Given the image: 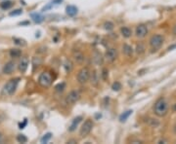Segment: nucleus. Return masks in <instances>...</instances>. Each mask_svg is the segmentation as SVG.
I'll use <instances>...</instances> for the list:
<instances>
[{"label": "nucleus", "mask_w": 176, "mask_h": 144, "mask_svg": "<svg viewBox=\"0 0 176 144\" xmlns=\"http://www.w3.org/2000/svg\"><path fill=\"white\" fill-rule=\"evenodd\" d=\"M93 121L91 119H87L86 121L83 123L82 127H80V131H79V135L80 137H86V136L91 133L92 129H93Z\"/></svg>", "instance_id": "423d86ee"}, {"label": "nucleus", "mask_w": 176, "mask_h": 144, "mask_svg": "<svg viewBox=\"0 0 176 144\" xmlns=\"http://www.w3.org/2000/svg\"><path fill=\"white\" fill-rule=\"evenodd\" d=\"M174 48H176V45H174V46L169 47V48H168V50H172V49H174Z\"/></svg>", "instance_id": "e433bc0d"}, {"label": "nucleus", "mask_w": 176, "mask_h": 144, "mask_svg": "<svg viewBox=\"0 0 176 144\" xmlns=\"http://www.w3.org/2000/svg\"><path fill=\"white\" fill-rule=\"evenodd\" d=\"M27 123H28V121H27V119L25 120V122L23 123V124H21L20 125V129H24V127H26V125H27Z\"/></svg>", "instance_id": "72a5a7b5"}, {"label": "nucleus", "mask_w": 176, "mask_h": 144, "mask_svg": "<svg viewBox=\"0 0 176 144\" xmlns=\"http://www.w3.org/2000/svg\"><path fill=\"white\" fill-rule=\"evenodd\" d=\"M103 56L101 55V53L98 51H95L94 54H93V61L96 65H101L103 63Z\"/></svg>", "instance_id": "4468645a"}, {"label": "nucleus", "mask_w": 176, "mask_h": 144, "mask_svg": "<svg viewBox=\"0 0 176 144\" xmlns=\"http://www.w3.org/2000/svg\"><path fill=\"white\" fill-rule=\"evenodd\" d=\"M174 33L176 34V25H175V27H174Z\"/></svg>", "instance_id": "4c0bfd02"}, {"label": "nucleus", "mask_w": 176, "mask_h": 144, "mask_svg": "<svg viewBox=\"0 0 176 144\" xmlns=\"http://www.w3.org/2000/svg\"><path fill=\"white\" fill-rule=\"evenodd\" d=\"M79 98H80L79 92L77 91V90H73V91H71L70 93H69V94L66 98L67 104H69V105L75 104L78 101V100H79Z\"/></svg>", "instance_id": "0eeeda50"}, {"label": "nucleus", "mask_w": 176, "mask_h": 144, "mask_svg": "<svg viewBox=\"0 0 176 144\" xmlns=\"http://www.w3.org/2000/svg\"><path fill=\"white\" fill-rule=\"evenodd\" d=\"M19 82H20V78H14V79L9 80V81L4 85L3 89H2V92H1L2 96H11L12 94H15Z\"/></svg>", "instance_id": "f03ea898"}, {"label": "nucleus", "mask_w": 176, "mask_h": 144, "mask_svg": "<svg viewBox=\"0 0 176 144\" xmlns=\"http://www.w3.org/2000/svg\"><path fill=\"white\" fill-rule=\"evenodd\" d=\"M22 13H23L22 9H17V10H14V11L10 12V14H9V15H10L11 17H13V16H19V15H21Z\"/></svg>", "instance_id": "2f4dec72"}, {"label": "nucleus", "mask_w": 176, "mask_h": 144, "mask_svg": "<svg viewBox=\"0 0 176 144\" xmlns=\"http://www.w3.org/2000/svg\"><path fill=\"white\" fill-rule=\"evenodd\" d=\"M9 55L13 58H18L22 56V51L19 50V49H11L9 52Z\"/></svg>", "instance_id": "4be33fe9"}, {"label": "nucleus", "mask_w": 176, "mask_h": 144, "mask_svg": "<svg viewBox=\"0 0 176 144\" xmlns=\"http://www.w3.org/2000/svg\"><path fill=\"white\" fill-rule=\"evenodd\" d=\"M132 112H133L132 110H127V111H125V112H123L122 114H121L120 116V122L123 123V122L126 121L128 118H129L130 115L132 114Z\"/></svg>", "instance_id": "5701e85b"}, {"label": "nucleus", "mask_w": 176, "mask_h": 144, "mask_svg": "<svg viewBox=\"0 0 176 144\" xmlns=\"http://www.w3.org/2000/svg\"><path fill=\"white\" fill-rule=\"evenodd\" d=\"M89 80H90V82H91L92 86H94V87L98 86L100 78H99V74H98V71H97V70H93V71L90 73Z\"/></svg>", "instance_id": "ddd939ff"}, {"label": "nucleus", "mask_w": 176, "mask_h": 144, "mask_svg": "<svg viewBox=\"0 0 176 144\" xmlns=\"http://www.w3.org/2000/svg\"><path fill=\"white\" fill-rule=\"evenodd\" d=\"M17 141H18L19 143H27L28 137L25 134H19V135H17Z\"/></svg>", "instance_id": "a878e982"}, {"label": "nucleus", "mask_w": 176, "mask_h": 144, "mask_svg": "<svg viewBox=\"0 0 176 144\" xmlns=\"http://www.w3.org/2000/svg\"><path fill=\"white\" fill-rule=\"evenodd\" d=\"M154 112L157 116L165 117L168 112V103L165 100V98H161L155 102L154 105Z\"/></svg>", "instance_id": "f257e3e1"}, {"label": "nucleus", "mask_w": 176, "mask_h": 144, "mask_svg": "<svg viewBox=\"0 0 176 144\" xmlns=\"http://www.w3.org/2000/svg\"><path fill=\"white\" fill-rule=\"evenodd\" d=\"M28 63H30V61H28V58L27 56H23V58H21L20 62H19V65H18V68L21 73H25L27 71L28 67Z\"/></svg>", "instance_id": "9b49d317"}, {"label": "nucleus", "mask_w": 176, "mask_h": 144, "mask_svg": "<svg viewBox=\"0 0 176 144\" xmlns=\"http://www.w3.org/2000/svg\"><path fill=\"white\" fill-rule=\"evenodd\" d=\"M16 62L14 60H10L8 61V62L5 63V65L3 66V69H2V72L4 73V74H12L14 71H15L16 69Z\"/></svg>", "instance_id": "1a4fd4ad"}, {"label": "nucleus", "mask_w": 176, "mask_h": 144, "mask_svg": "<svg viewBox=\"0 0 176 144\" xmlns=\"http://www.w3.org/2000/svg\"><path fill=\"white\" fill-rule=\"evenodd\" d=\"M65 89H66V83H64V82H63V83L58 84L55 87V91L58 92V93H62V92H63Z\"/></svg>", "instance_id": "c85d7f7f"}, {"label": "nucleus", "mask_w": 176, "mask_h": 144, "mask_svg": "<svg viewBox=\"0 0 176 144\" xmlns=\"http://www.w3.org/2000/svg\"><path fill=\"white\" fill-rule=\"evenodd\" d=\"M73 58L77 64H82L85 60V56L80 51H73Z\"/></svg>", "instance_id": "f8f14e48"}, {"label": "nucleus", "mask_w": 176, "mask_h": 144, "mask_svg": "<svg viewBox=\"0 0 176 144\" xmlns=\"http://www.w3.org/2000/svg\"><path fill=\"white\" fill-rule=\"evenodd\" d=\"M42 63V60L39 56H33L32 58V66L33 70H35L36 68H38Z\"/></svg>", "instance_id": "412c9836"}, {"label": "nucleus", "mask_w": 176, "mask_h": 144, "mask_svg": "<svg viewBox=\"0 0 176 144\" xmlns=\"http://www.w3.org/2000/svg\"><path fill=\"white\" fill-rule=\"evenodd\" d=\"M90 69L88 67H82L81 69L78 71L77 75V82L79 83L80 85H84L86 84L88 81H89V78H90Z\"/></svg>", "instance_id": "20e7f679"}, {"label": "nucleus", "mask_w": 176, "mask_h": 144, "mask_svg": "<svg viewBox=\"0 0 176 144\" xmlns=\"http://www.w3.org/2000/svg\"><path fill=\"white\" fill-rule=\"evenodd\" d=\"M101 76H102V79H103L104 81H106V80L108 79V77H109L108 69H106V68H103V70H102V73H101Z\"/></svg>", "instance_id": "c756f323"}, {"label": "nucleus", "mask_w": 176, "mask_h": 144, "mask_svg": "<svg viewBox=\"0 0 176 144\" xmlns=\"http://www.w3.org/2000/svg\"><path fill=\"white\" fill-rule=\"evenodd\" d=\"M118 56V50L116 48H110L108 49L105 54V60H106L108 62H114Z\"/></svg>", "instance_id": "6e6552de"}, {"label": "nucleus", "mask_w": 176, "mask_h": 144, "mask_svg": "<svg viewBox=\"0 0 176 144\" xmlns=\"http://www.w3.org/2000/svg\"><path fill=\"white\" fill-rule=\"evenodd\" d=\"M3 142V135H2V133H0V143Z\"/></svg>", "instance_id": "f704fd0d"}, {"label": "nucleus", "mask_w": 176, "mask_h": 144, "mask_svg": "<svg viewBox=\"0 0 176 144\" xmlns=\"http://www.w3.org/2000/svg\"><path fill=\"white\" fill-rule=\"evenodd\" d=\"M163 36L161 34H155L150 39V47L153 51H158L163 46Z\"/></svg>", "instance_id": "39448f33"}, {"label": "nucleus", "mask_w": 176, "mask_h": 144, "mask_svg": "<svg viewBox=\"0 0 176 144\" xmlns=\"http://www.w3.org/2000/svg\"><path fill=\"white\" fill-rule=\"evenodd\" d=\"M112 89L116 92H118L121 89V84L120 82H115V83L113 84V86H112Z\"/></svg>", "instance_id": "7c9ffc66"}, {"label": "nucleus", "mask_w": 176, "mask_h": 144, "mask_svg": "<svg viewBox=\"0 0 176 144\" xmlns=\"http://www.w3.org/2000/svg\"><path fill=\"white\" fill-rule=\"evenodd\" d=\"M64 68H65V71L67 73H70L73 71V63L71 60H66L64 62Z\"/></svg>", "instance_id": "6ab92c4d"}, {"label": "nucleus", "mask_w": 176, "mask_h": 144, "mask_svg": "<svg viewBox=\"0 0 176 144\" xmlns=\"http://www.w3.org/2000/svg\"><path fill=\"white\" fill-rule=\"evenodd\" d=\"M81 120H82V117H81V116H78V117H77V118H75V119L73 120V122H72V124H71L70 127H69V131H70L71 133L75 131V129H77L78 124H79V123L81 122Z\"/></svg>", "instance_id": "2eb2a0df"}, {"label": "nucleus", "mask_w": 176, "mask_h": 144, "mask_svg": "<svg viewBox=\"0 0 176 144\" xmlns=\"http://www.w3.org/2000/svg\"><path fill=\"white\" fill-rule=\"evenodd\" d=\"M68 143H77V140H69Z\"/></svg>", "instance_id": "c9c22d12"}, {"label": "nucleus", "mask_w": 176, "mask_h": 144, "mask_svg": "<svg viewBox=\"0 0 176 144\" xmlns=\"http://www.w3.org/2000/svg\"><path fill=\"white\" fill-rule=\"evenodd\" d=\"M52 137V133H48L46 134H44L43 136H42V138L40 139V142L41 143H47L49 141V139H51Z\"/></svg>", "instance_id": "bb28decb"}, {"label": "nucleus", "mask_w": 176, "mask_h": 144, "mask_svg": "<svg viewBox=\"0 0 176 144\" xmlns=\"http://www.w3.org/2000/svg\"><path fill=\"white\" fill-rule=\"evenodd\" d=\"M120 33L124 38H129L132 35V30L127 27H123L120 28Z\"/></svg>", "instance_id": "a211bd4d"}, {"label": "nucleus", "mask_w": 176, "mask_h": 144, "mask_svg": "<svg viewBox=\"0 0 176 144\" xmlns=\"http://www.w3.org/2000/svg\"><path fill=\"white\" fill-rule=\"evenodd\" d=\"M66 12L70 17H75L77 14V8L73 5H69V6H67Z\"/></svg>", "instance_id": "f3484780"}, {"label": "nucleus", "mask_w": 176, "mask_h": 144, "mask_svg": "<svg viewBox=\"0 0 176 144\" xmlns=\"http://www.w3.org/2000/svg\"><path fill=\"white\" fill-rule=\"evenodd\" d=\"M13 41H14V43H15L16 45H18V46L25 47L26 45H27L26 41L22 38H17V37H15V38H13Z\"/></svg>", "instance_id": "393cba45"}, {"label": "nucleus", "mask_w": 176, "mask_h": 144, "mask_svg": "<svg viewBox=\"0 0 176 144\" xmlns=\"http://www.w3.org/2000/svg\"><path fill=\"white\" fill-rule=\"evenodd\" d=\"M122 52L126 56H128V58H131V56H133V52H134V51H133V48L130 46V45L124 44L122 46Z\"/></svg>", "instance_id": "dca6fc26"}, {"label": "nucleus", "mask_w": 176, "mask_h": 144, "mask_svg": "<svg viewBox=\"0 0 176 144\" xmlns=\"http://www.w3.org/2000/svg\"><path fill=\"white\" fill-rule=\"evenodd\" d=\"M30 17H32V21H33V22H34L35 23H40L43 22V20H44L43 16H41L40 14H37V13L32 14V15H30Z\"/></svg>", "instance_id": "aec40b11"}, {"label": "nucleus", "mask_w": 176, "mask_h": 144, "mask_svg": "<svg viewBox=\"0 0 176 144\" xmlns=\"http://www.w3.org/2000/svg\"><path fill=\"white\" fill-rule=\"evenodd\" d=\"M145 51V47L143 46L142 44H139L137 45V48H136V52L138 54H143Z\"/></svg>", "instance_id": "473e14b6"}, {"label": "nucleus", "mask_w": 176, "mask_h": 144, "mask_svg": "<svg viewBox=\"0 0 176 144\" xmlns=\"http://www.w3.org/2000/svg\"><path fill=\"white\" fill-rule=\"evenodd\" d=\"M135 34H136V36L138 38H144V37L148 34V27L145 25H139L136 27Z\"/></svg>", "instance_id": "9d476101"}, {"label": "nucleus", "mask_w": 176, "mask_h": 144, "mask_svg": "<svg viewBox=\"0 0 176 144\" xmlns=\"http://www.w3.org/2000/svg\"><path fill=\"white\" fill-rule=\"evenodd\" d=\"M53 83V77L48 71H43L38 77V84L42 88H48Z\"/></svg>", "instance_id": "7ed1b4c3"}, {"label": "nucleus", "mask_w": 176, "mask_h": 144, "mask_svg": "<svg viewBox=\"0 0 176 144\" xmlns=\"http://www.w3.org/2000/svg\"><path fill=\"white\" fill-rule=\"evenodd\" d=\"M12 6H13V2L10 1V0H6V1H3L0 4V7H1L3 10H8V9H10Z\"/></svg>", "instance_id": "b1692460"}, {"label": "nucleus", "mask_w": 176, "mask_h": 144, "mask_svg": "<svg viewBox=\"0 0 176 144\" xmlns=\"http://www.w3.org/2000/svg\"><path fill=\"white\" fill-rule=\"evenodd\" d=\"M114 27H115V25H114L112 22H106L104 23V28L106 30H108V31H111V30L114 29Z\"/></svg>", "instance_id": "cd10ccee"}]
</instances>
